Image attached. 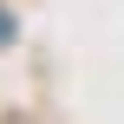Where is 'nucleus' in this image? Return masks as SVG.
<instances>
[{
    "label": "nucleus",
    "instance_id": "obj_1",
    "mask_svg": "<svg viewBox=\"0 0 124 124\" xmlns=\"http://www.w3.org/2000/svg\"><path fill=\"white\" fill-rule=\"evenodd\" d=\"M7 39H13V20H7V13H0V46H7Z\"/></svg>",
    "mask_w": 124,
    "mask_h": 124
}]
</instances>
